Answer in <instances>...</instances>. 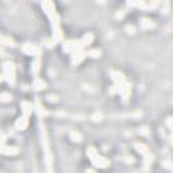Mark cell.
<instances>
[{"mask_svg": "<svg viewBox=\"0 0 173 173\" xmlns=\"http://www.w3.org/2000/svg\"><path fill=\"white\" fill-rule=\"evenodd\" d=\"M156 26V24L151 22L150 19H147V18H142L141 19V27L142 28H145V30H149V28H153Z\"/></svg>", "mask_w": 173, "mask_h": 173, "instance_id": "7c38bea8", "label": "cell"}, {"mask_svg": "<svg viewBox=\"0 0 173 173\" xmlns=\"http://www.w3.org/2000/svg\"><path fill=\"white\" fill-rule=\"evenodd\" d=\"M134 146H135V149H137L141 154H143V156L149 154V149H147V146H146V145H143V143H135Z\"/></svg>", "mask_w": 173, "mask_h": 173, "instance_id": "5bb4252c", "label": "cell"}, {"mask_svg": "<svg viewBox=\"0 0 173 173\" xmlns=\"http://www.w3.org/2000/svg\"><path fill=\"white\" fill-rule=\"evenodd\" d=\"M69 135H71L72 141H75V142H80L81 141V135L79 133H76V131H71V133H69Z\"/></svg>", "mask_w": 173, "mask_h": 173, "instance_id": "44dd1931", "label": "cell"}, {"mask_svg": "<svg viewBox=\"0 0 173 173\" xmlns=\"http://www.w3.org/2000/svg\"><path fill=\"white\" fill-rule=\"evenodd\" d=\"M22 50L28 56H39V53H41L39 46L32 45V43H24L22 46Z\"/></svg>", "mask_w": 173, "mask_h": 173, "instance_id": "5b68a950", "label": "cell"}, {"mask_svg": "<svg viewBox=\"0 0 173 173\" xmlns=\"http://www.w3.org/2000/svg\"><path fill=\"white\" fill-rule=\"evenodd\" d=\"M81 49H83V45H81L80 41H68V42L64 43V50L69 53H76Z\"/></svg>", "mask_w": 173, "mask_h": 173, "instance_id": "277c9868", "label": "cell"}, {"mask_svg": "<svg viewBox=\"0 0 173 173\" xmlns=\"http://www.w3.org/2000/svg\"><path fill=\"white\" fill-rule=\"evenodd\" d=\"M86 173H95V172L92 169H89V171H86Z\"/></svg>", "mask_w": 173, "mask_h": 173, "instance_id": "4316f807", "label": "cell"}, {"mask_svg": "<svg viewBox=\"0 0 173 173\" xmlns=\"http://www.w3.org/2000/svg\"><path fill=\"white\" fill-rule=\"evenodd\" d=\"M0 42H2L3 45H6V46H15L14 41H12L11 38H8V37H0Z\"/></svg>", "mask_w": 173, "mask_h": 173, "instance_id": "e0dca14e", "label": "cell"}, {"mask_svg": "<svg viewBox=\"0 0 173 173\" xmlns=\"http://www.w3.org/2000/svg\"><path fill=\"white\" fill-rule=\"evenodd\" d=\"M11 93H8V92H3V93H0V101H3V103H8V101H11Z\"/></svg>", "mask_w": 173, "mask_h": 173, "instance_id": "ac0fdd59", "label": "cell"}, {"mask_svg": "<svg viewBox=\"0 0 173 173\" xmlns=\"http://www.w3.org/2000/svg\"><path fill=\"white\" fill-rule=\"evenodd\" d=\"M27 125H28V119H27V116H20L18 121H16V123H15V129L19 130V131H22V130L26 129Z\"/></svg>", "mask_w": 173, "mask_h": 173, "instance_id": "ba28073f", "label": "cell"}, {"mask_svg": "<svg viewBox=\"0 0 173 173\" xmlns=\"http://www.w3.org/2000/svg\"><path fill=\"white\" fill-rule=\"evenodd\" d=\"M53 30H54V34H53V39H54V42H58V41L62 39V32H61L60 27L53 28Z\"/></svg>", "mask_w": 173, "mask_h": 173, "instance_id": "2e32d148", "label": "cell"}, {"mask_svg": "<svg viewBox=\"0 0 173 173\" xmlns=\"http://www.w3.org/2000/svg\"><path fill=\"white\" fill-rule=\"evenodd\" d=\"M41 61L38 60V58H37L35 61H34V64H32V69H31V71H32V73H34V75L37 76V75H38V72H39V68H41Z\"/></svg>", "mask_w": 173, "mask_h": 173, "instance_id": "d6986e66", "label": "cell"}, {"mask_svg": "<svg viewBox=\"0 0 173 173\" xmlns=\"http://www.w3.org/2000/svg\"><path fill=\"white\" fill-rule=\"evenodd\" d=\"M168 126H169V129H171V127H172V118H168Z\"/></svg>", "mask_w": 173, "mask_h": 173, "instance_id": "484cf974", "label": "cell"}, {"mask_svg": "<svg viewBox=\"0 0 173 173\" xmlns=\"http://www.w3.org/2000/svg\"><path fill=\"white\" fill-rule=\"evenodd\" d=\"M32 88H34L35 91H42V89L46 88V84H45L43 80H41V79L37 77V79L34 80V84H32Z\"/></svg>", "mask_w": 173, "mask_h": 173, "instance_id": "8fae6325", "label": "cell"}, {"mask_svg": "<svg viewBox=\"0 0 173 173\" xmlns=\"http://www.w3.org/2000/svg\"><path fill=\"white\" fill-rule=\"evenodd\" d=\"M111 79L114 80L115 85H118V86L125 84V76H123V73H121V72H111Z\"/></svg>", "mask_w": 173, "mask_h": 173, "instance_id": "52a82bcc", "label": "cell"}, {"mask_svg": "<svg viewBox=\"0 0 173 173\" xmlns=\"http://www.w3.org/2000/svg\"><path fill=\"white\" fill-rule=\"evenodd\" d=\"M3 77L8 81V84H15V67L12 62H6L3 65Z\"/></svg>", "mask_w": 173, "mask_h": 173, "instance_id": "7a4b0ae2", "label": "cell"}, {"mask_svg": "<svg viewBox=\"0 0 173 173\" xmlns=\"http://www.w3.org/2000/svg\"><path fill=\"white\" fill-rule=\"evenodd\" d=\"M92 39H93V35L91 34V32H88V34H85L83 37V39H81L80 42H81V45H83V47H84V46H89V45L92 43Z\"/></svg>", "mask_w": 173, "mask_h": 173, "instance_id": "4fadbf2b", "label": "cell"}, {"mask_svg": "<svg viewBox=\"0 0 173 173\" xmlns=\"http://www.w3.org/2000/svg\"><path fill=\"white\" fill-rule=\"evenodd\" d=\"M47 97H49V100H50V101H57L56 96H52V95H50V96H47Z\"/></svg>", "mask_w": 173, "mask_h": 173, "instance_id": "d4e9b609", "label": "cell"}, {"mask_svg": "<svg viewBox=\"0 0 173 173\" xmlns=\"http://www.w3.org/2000/svg\"><path fill=\"white\" fill-rule=\"evenodd\" d=\"M3 79H4V77H3V75H0V81H2Z\"/></svg>", "mask_w": 173, "mask_h": 173, "instance_id": "83f0119b", "label": "cell"}, {"mask_svg": "<svg viewBox=\"0 0 173 173\" xmlns=\"http://www.w3.org/2000/svg\"><path fill=\"white\" fill-rule=\"evenodd\" d=\"M86 56L92 57V58H99L100 57V50H97V49H92V50H89L86 53Z\"/></svg>", "mask_w": 173, "mask_h": 173, "instance_id": "ffe728a7", "label": "cell"}, {"mask_svg": "<svg viewBox=\"0 0 173 173\" xmlns=\"http://www.w3.org/2000/svg\"><path fill=\"white\" fill-rule=\"evenodd\" d=\"M6 137L2 134L0 135V153L3 154H7V156H15L18 154V147H14V146H8L6 145Z\"/></svg>", "mask_w": 173, "mask_h": 173, "instance_id": "3957f363", "label": "cell"}, {"mask_svg": "<svg viewBox=\"0 0 173 173\" xmlns=\"http://www.w3.org/2000/svg\"><path fill=\"white\" fill-rule=\"evenodd\" d=\"M139 134H142V135H147V134H149V131H147L146 127H142V129L139 130Z\"/></svg>", "mask_w": 173, "mask_h": 173, "instance_id": "603a6c76", "label": "cell"}, {"mask_svg": "<svg viewBox=\"0 0 173 173\" xmlns=\"http://www.w3.org/2000/svg\"><path fill=\"white\" fill-rule=\"evenodd\" d=\"M86 154H88L91 162L93 164V166H97V168H101V169H103V168H107V166L110 165L108 160L99 154L97 151L95 150V147H89L88 151H86Z\"/></svg>", "mask_w": 173, "mask_h": 173, "instance_id": "6da1fadb", "label": "cell"}, {"mask_svg": "<svg viewBox=\"0 0 173 173\" xmlns=\"http://www.w3.org/2000/svg\"><path fill=\"white\" fill-rule=\"evenodd\" d=\"M34 110L37 111V112H38V115H39V116H46V115H47V112H46V111H45V110L42 108V106H41V103H39V101H37V103H35V106H34Z\"/></svg>", "mask_w": 173, "mask_h": 173, "instance_id": "9a60e30c", "label": "cell"}, {"mask_svg": "<svg viewBox=\"0 0 173 173\" xmlns=\"http://www.w3.org/2000/svg\"><path fill=\"white\" fill-rule=\"evenodd\" d=\"M85 56H86V53L83 52V50H79V52H76V53H73V56H72V62L77 65V64H80L81 61H83L85 58Z\"/></svg>", "mask_w": 173, "mask_h": 173, "instance_id": "9c48e42d", "label": "cell"}, {"mask_svg": "<svg viewBox=\"0 0 173 173\" xmlns=\"http://www.w3.org/2000/svg\"><path fill=\"white\" fill-rule=\"evenodd\" d=\"M118 92L121 93V96L123 97V100H126V99L130 96V93H131V85L127 84V83L122 84V85L118 88Z\"/></svg>", "mask_w": 173, "mask_h": 173, "instance_id": "8992f818", "label": "cell"}, {"mask_svg": "<svg viewBox=\"0 0 173 173\" xmlns=\"http://www.w3.org/2000/svg\"><path fill=\"white\" fill-rule=\"evenodd\" d=\"M126 31L129 32V34H134L135 28H134V26H130V24H127V26H126Z\"/></svg>", "mask_w": 173, "mask_h": 173, "instance_id": "7402d4cb", "label": "cell"}, {"mask_svg": "<svg viewBox=\"0 0 173 173\" xmlns=\"http://www.w3.org/2000/svg\"><path fill=\"white\" fill-rule=\"evenodd\" d=\"M20 107H22V111H23L24 116H28V115L32 112V110H34V106H32L30 101H22Z\"/></svg>", "mask_w": 173, "mask_h": 173, "instance_id": "30bf717a", "label": "cell"}, {"mask_svg": "<svg viewBox=\"0 0 173 173\" xmlns=\"http://www.w3.org/2000/svg\"><path fill=\"white\" fill-rule=\"evenodd\" d=\"M164 166H165V168H168V169H172V166H171L169 161H165V162H164Z\"/></svg>", "mask_w": 173, "mask_h": 173, "instance_id": "cb8c5ba5", "label": "cell"}]
</instances>
